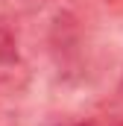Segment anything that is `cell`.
I'll return each mask as SVG.
<instances>
[{"label": "cell", "mask_w": 123, "mask_h": 126, "mask_svg": "<svg viewBox=\"0 0 123 126\" xmlns=\"http://www.w3.org/2000/svg\"><path fill=\"white\" fill-rule=\"evenodd\" d=\"M67 126H106V123H94L91 120V123H67Z\"/></svg>", "instance_id": "cell-2"}, {"label": "cell", "mask_w": 123, "mask_h": 126, "mask_svg": "<svg viewBox=\"0 0 123 126\" xmlns=\"http://www.w3.org/2000/svg\"><path fill=\"white\" fill-rule=\"evenodd\" d=\"M15 56H18V41H15L12 32L0 24V67L9 64V62H15Z\"/></svg>", "instance_id": "cell-1"}]
</instances>
